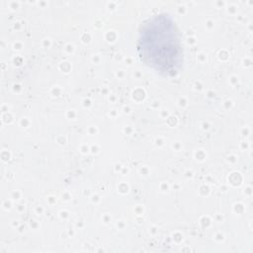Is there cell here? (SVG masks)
<instances>
[{"instance_id":"6da1fadb","label":"cell","mask_w":253,"mask_h":253,"mask_svg":"<svg viewBox=\"0 0 253 253\" xmlns=\"http://www.w3.org/2000/svg\"><path fill=\"white\" fill-rule=\"evenodd\" d=\"M139 48L143 59L155 70L173 75L182 63V45L176 26L165 15L155 16L140 32Z\"/></svg>"}]
</instances>
